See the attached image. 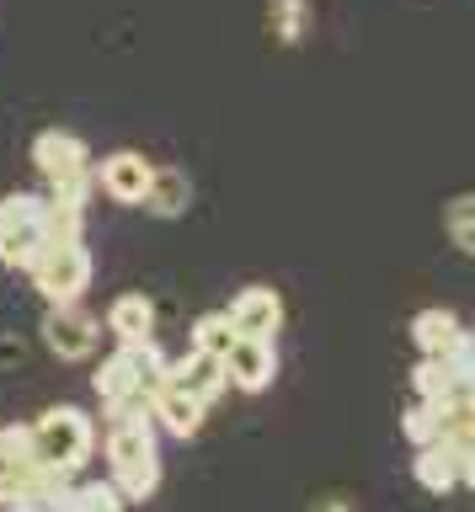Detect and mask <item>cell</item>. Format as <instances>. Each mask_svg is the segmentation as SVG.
Segmentation results:
<instances>
[{
    "label": "cell",
    "instance_id": "cell-27",
    "mask_svg": "<svg viewBox=\"0 0 475 512\" xmlns=\"http://www.w3.org/2000/svg\"><path fill=\"white\" fill-rule=\"evenodd\" d=\"M470 406H475V390H470Z\"/></svg>",
    "mask_w": 475,
    "mask_h": 512
},
{
    "label": "cell",
    "instance_id": "cell-3",
    "mask_svg": "<svg viewBox=\"0 0 475 512\" xmlns=\"http://www.w3.org/2000/svg\"><path fill=\"white\" fill-rule=\"evenodd\" d=\"M49 251V198L43 192H6L0 198V262L33 272Z\"/></svg>",
    "mask_w": 475,
    "mask_h": 512
},
{
    "label": "cell",
    "instance_id": "cell-11",
    "mask_svg": "<svg viewBox=\"0 0 475 512\" xmlns=\"http://www.w3.org/2000/svg\"><path fill=\"white\" fill-rule=\"evenodd\" d=\"M150 422L166 427L171 438H193V432L203 427V406L166 379V384H155V390H150Z\"/></svg>",
    "mask_w": 475,
    "mask_h": 512
},
{
    "label": "cell",
    "instance_id": "cell-6",
    "mask_svg": "<svg viewBox=\"0 0 475 512\" xmlns=\"http://www.w3.org/2000/svg\"><path fill=\"white\" fill-rule=\"evenodd\" d=\"M97 342H102V320L91 310H81V304H49V315H43V347L54 358L81 363L97 352Z\"/></svg>",
    "mask_w": 475,
    "mask_h": 512
},
{
    "label": "cell",
    "instance_id": "cell-21",
    "mask_svg": "<svg viewBox=\"0 0 475 512\" xmlns=\"http://www.w3.org/2000/svg\"><path fill=\"white\" fill-rule=\"evenodd\" d=\"M401 432H406V438L417 443V448L438 443V438H443V406H438V400H411V411H406Z\"/></svg>",
    "mask_w": 475,
    "mask_h": 512
},
{
    "label": "cell",
    "instance_id": "cell-18",
    "mask_svg": "<svg viewBox=\"0 0 475 512\" xmlns=\"http://www.w3.org/2000/svg\"><path fill=\"white\" fill-rule=\"evenodd\" d=\"M443 235L459 256H475V192H459V198L443 208Z\"/></svg>",
    "mask_w": 475,
    "mask_h": 512
},
{
    "label": "cell",
    "instance_id": "cell-9",
    "mask_svg": "<svg viewBox=\"0 0 475 512\" xmlns=\"http://www.w3.org/2000/svg\"><path fill=\"white\" fill-rule=\"evenodd\" d=\"M230 326L235 336H262V342H273L278 326H283V299H278V288H267V283H246L241 294L230 299Z\"/></svg>",
    "mask_w": 475,
    "mask_h": 512
},
{
    "label": "cell",
    "instance_id": "cell-24",
    "mask_svg": "<svg viewBox=\"0 0 475 512\" xmlns=\"http://www.w3.org/2000/svg\"><path fill=\"white\" fill-rule=\"evenodd\" d=\"M0 512H59V496H38V491H17Z\"/></svg>",
    "mask_w": 475,
    "mask_h": 512
},
{
    "label": "cell",
    "instance_id": "cell-13",
    "mask_svg": "<svg viewBox=\"0 0 475 512\" xmlns=\"http://www.w3.org/2000/svg\"><path fill=\"white\" fill-rule=\"evenodd\" d=\"M187 203H193V182H187V171H177V166H155L150 171V192H145V214H155V219H177V214H187Z\"/></svg>",
    "mask_w": 475,
    "mask_h": 512
},
{
    "label": "cell",
    "instance_id": "cell-7",
    "mask_svg": "<svg viewBox=\"0 0 475 512\" xmlns=\"http://www.w3.org/2000/svg\"><path fill=\"white\" fill-rule=\"evenodd\" d=\"M150 171L155 166L139 150H113L102 166H91V182H97V192H107L113 203L139 208V203H145V192H150Z\"/></svg>",
    "mask_w": 475,
    "mask_h": 512
},
{
    "label": "cell",
    "instance_id": "cell-12",
    "mask_svg": "<svg viewBox=\"0 0 475 512\" xmlns=\"http://www.w3.org/2000/svg\"><path fill=\"white\" fill-rule=\"evenodd\" d=\"M107 331H113L118 347L150 342V336H155V304L145 294H118L113 310H107Z\"/></svg>",
    "mask_w": 475,
    "mask_h": 512
},
{
    "label": "cell",
    "instance_id": "cell-15",
    "mask_svg": "<svg viewBox=\"0 0 475 512\" xmlns=\"http://www.w3.org/2000/svg\"><path fill=\"white\" fill-rule=\"evenodd\" d=\"M459 315L454 310H422L417 320H411V342H417L422 358H443L454 342H459Z\"/></svg>",
    "mask_w": 475,
    "mask_h": 512
},
{
    "label": "cell",
    "instance_id": "cell-19",
    "mask_svg": "<svg viewBox=\"0 0 475 512\" xmlns=\"http://www.w3.org/2000/svg\"><path fill=\"white\" fill-rule=\"evenodd\" d=\"M230 342H235V326H230V315H225V310L198 315V326H193V352H203V358H219V363H225Z\"/></svg>",
    "mask_w": 475,
    "mask_h": 512
},
{
    "label": "cell",
    "instance_id": "cell-14",
    "mask_svg": "<svg viewBox=\"0 0 475 512\" xmlns=\"http://www.w3.org/2000/svg\"><path fill=\"white\" fill-rule=\"evenodd\" d=\"M411 470H417V486L422 491H433V496H449L454 486H459V454L449 443H427V448H417V464H411Z\"/></svg>",
    "mask_w": 475,
    "mask_h": 512
},
{
    "label": "cell",
    "instance_id": "cell-2",
    "mask_svg": "<svg viewBox=\"0 0 475 512\" xmlns=\"http://www.w3.org/2000/svg\"><path fill=\"white\" fill-rule=\"evenodd\" d=\"M33 166L43 171L54 203L81 208V214H86L97 182H91V150H86L81 134H70V128H43V134L33 139Z\"/></svg>",
    "mask_w": 475,
    "mask_h": 512
},
{
    "label": "cell",
    "instance_id": "cell-26",
    "mask_svg": "<svg viewBox=\"0 0 475 512\" xmlns=\"http://www.w3.org/2000/svg\"><path fill=\"white\" fill-rule=\"evenodd\" d=\"M321 512H342V507H337V502H331V507H321Z\"/></svg>",
    "mask_w": 475,
    "mask_h": 512
},
{
    "label": "cell",
    "instance_id": "cell-25",
    "mask_svg": "<svg viewBox=\"0 0 475 512\" xmlns=\"http://www.w3.org/2000/svg\"><path fill=\"white\" fill-rule=\"evenodd\" d=\"M459 486L475 491V448H465V454H459Z\"/></svg>",
    "mask_w": 475,
    "mask_h": 512
},
{
    "label": "cell",
    "instance_id": "cell-23",
    "mask_svg": "<svg viewBox=\"0 0 475 512\" xmlns=\"http://www.w3.org/2000/svg\"><path fill=\"white\" fill-rule=\"evenodd\" d=\"M305 0H273V11H267V22H273V38L278 43H299V32H305Z\"/></svg>",
    "mask_w": 475,
    "mask_h": 512
},
{
    "label": "cell",
    "instance_id": "cell-1",
    "mask_svg": "<svg viewBox=\"0 0 475 512\" xmlns=\"http://www.w3.org/2000/svg\"><path fill=\"white\" fill-rule=\"evenodd\" d=\"M107 464L123 502H145L161 486V448H155L150 406H129L107 416Z\"/></svg>",
    "mask_w": 475,
    "mask_h": 512
},
{
    "label": "cell",
    "instance_id": "cell-16",
    "mask_svg": "<svg viewBox=\"0 0 475 512\" xmlns=\"http://www.w3.org/2000/svg\"><path fill=\"white\" fill-rule=\"evenodd\" d=\"M38 464H43V454H38L33 422L0 427V470H6V475H27V470H38Z\"/></svg>",
    "mask_w": 475,
    "mask_h": 512
},
{
    "label": "cell",
    "instance_id": "cell-10",
    "mask_svg": "<svg viewBox=\"0 0 475 512\" xmlns=\"http://www.w3.org/2000/svg\"><path fill=\"white\" fill-rule=\"evenodd\" d=\"M171 384L193 395L203 411H209L214 400L230 390V384H225V363H219V358H203V352H193V347H187L182 358H171Z\"/></svg>",
    "mask_w": 475,
    "mask_h": 512
},
{
    "label": "cell",
    "instance_id": "cell-17",
    "mask_svg": "<svg viewBox=\"0 0 475 512\" xmlns=\"http://www.w3.org/2000/svg\"><path fill=\"white\" fill-rule=\"evenodd\" d=\"M59 512H123V496L113 480H70V491L59 496Z\"/></svg>",
    "mask_w": 475,
    "mask_h": 512
},
{
    "label": "cell",
    "instance_id": "cell-5",
    "mask_svg": "<svg viewBox=\"0 0 475 512\" xmlns=\"http://www.w3.org/2000/svg\"><path fill=\"white\" fill-rule=\"evenodd\" d=\"M33 278V288L49 304H75L86 294V283H91V251H86V240L81 246H49L43 251V262L27 272Z\"/></svg>",
    "mask_w": 475,
    "mask_h": 512
},
{
    "label": "cell",
    "instance_id": "cell-22",
    "mask_svg": "<svg viewBox=\"0 0 475 512\" xmlns=\"http://www.w3.org/2000/svg\"><path fill=\"white\" fill-rule=\"evenodd\" d=\"M443 368H449V379L459 384V390H475V331H459V342L438 358Z\"/></svg>",
    "mask_w": 475,
    "mask_h": 512
},
{
    "label": "cell",
    "instance_id": "cell-20",
    "mask_svg": "<svg viewBox=\"0 0 475 512\" xmlns=\"http://www.w3.org/2000/svg\"><path fill=\"white\" fill-rule=\"evenodd\" d=\"M411 390H417V400H454L459 384L449 379V368H443L438 358H417V368H411Z\"/></svg>",
    "mask_w": 475,
    "mask_h": 512
},
{
    "label": "cell",
    "instance_id": "cell-8",
    "mask_svg": "<svg viewBox=\"0 0 475 512\" xmlns=\"http://www.w3.org/2000/svg\"><path fill=\"white\" fill-rule=\"evenodd\" d=\"M278 379V347L262 342V336H235L230 352H225V384H235V390L257 395L267 390V384Z\"/></svg>",
    "mask_w": 475,
    "mask_h": 512
},
{
    "label": "cell",
    "instance_id": "cell-4",
    "mask_svg": "<svg viewBox=\"0 0 475 512\" xmlns=\"http://www.w3.org/2000/svg\"><path fill=\"white\" fill-rule=\"evenodd\" d=\"M38 432V454L43 464H54V470H86V459H91V448H97V416L81 411V406H49L33 422Z\"/></svg>",
    "mask_w": 475,
    "mask_h": 512
}]
</instances>
